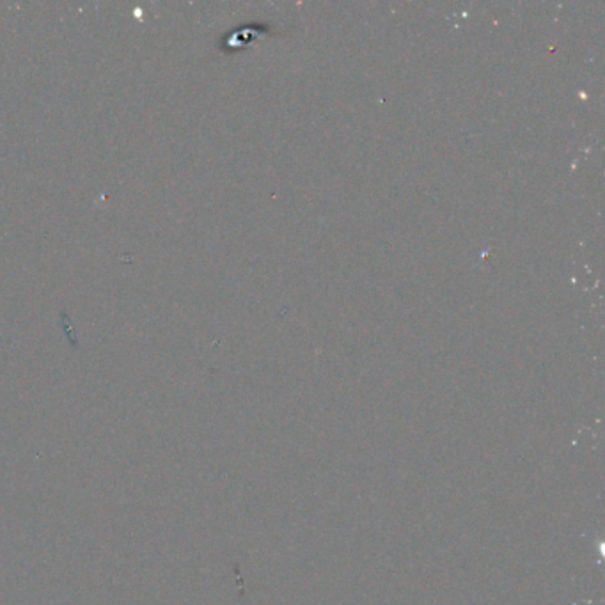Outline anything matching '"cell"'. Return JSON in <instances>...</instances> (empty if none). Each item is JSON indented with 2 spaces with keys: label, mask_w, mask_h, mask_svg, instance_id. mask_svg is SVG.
<instances>
[]
</instances>
